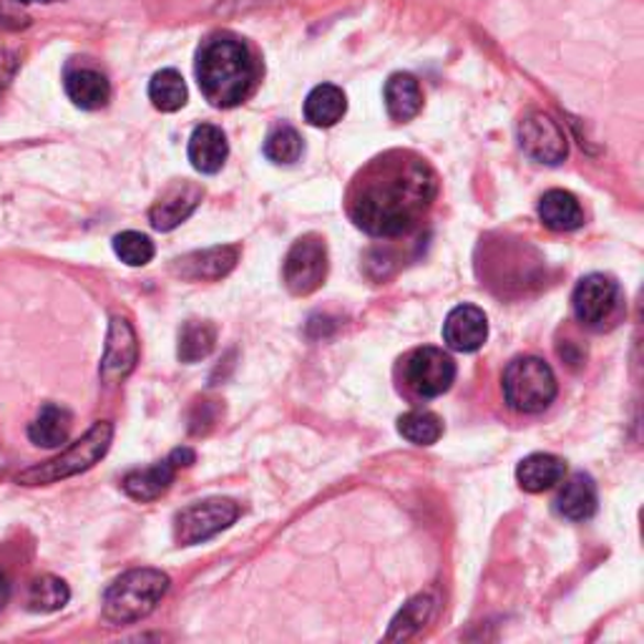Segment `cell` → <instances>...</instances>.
<instances>
[{"label":"cell","instance_id":"1","mask_svg":"<svg viewBox=\"0 0 644 644\" xmlns=\"http://www.w3.org/2000/svg\"><path fill=\"white\" fill-rule=\"evenodd\" d=\"M436 191V174L421 156L388 152L373 159L353 181L347 212L373 237H400L423 220Z\"/></svg>","mask_w":644,"mask_h":644},{"label":"cell","instance_id":"2","mask_svg":"<svg viewBox=\"0 0 644 644\" xmlns=\"http://www.w3.org/2000/svg\"><path fill=\"white\" fill-rule=\"evenodd\" d=\"M259 68L245 41L232 33H214L197 54V81L204 99L216 109H232L255 91Z\"/></svg>","mask_w":644,"mask_h":644},{"label":"cell","instance_id":"3","mask_svg":"<svg viewBox=\"0 0 644 644\" xmlns=\"http://www.w3.org/2000/svg\"><path fill=\"white\" fill-rule=\"evenodd\" d=\"M169 589L167 574L132 569L119 577L103 597V617L114 624H132L149 617Z\"/></svg>","mask_w":644,"mask_h":644},{"label":"cell","instance_id":"4","mask_svg":"<svg viewBox=\"0 0 644 644\" xmlns=\"http://www.w3.org/2000/svg\"><path fill=\"white\" fill-rule=\"evenodd\" d=\"M111 438H114V425L107 421L93 423L81 438L64 451V454H58L51 460H43L38 466L25 468L15 481L23 486H46L64 481L68 476L89 471L93 464H99V460L107 456Z\"/></svg>","mask_w":644,"mask_h":644},{"label":"cell","instance_id":"5","mask_svg":"<svg viewBox=\"0 0 644 644\" xmlns=\"http://www.w3.org/2000/svg\"><path fill=\"white\" fill-rule=\"evenodd\" d=\"M503 396L519 413H542L554 403L556 378L549 363L524 355L509 363L503 373Z\"/></svg>","mask_w":644,"mask_h":644},{"label":"cell","instance_id":"6","mask_svg":"<svg viewBox=\"0 0 644 644\" xmlns=\"http://www.w3.org/2000/svg\"><path fill=\"white\" fill-rule=\"evenodd\" d=\"M240 517V507L232 499H207L181 509L174 519V538L179 546H195L230 529Z\"/></svg>","mask_w":644,"mask_h":644},{"label":"cell","instance_id":"7","mask_svg":"<svg viewBox=\"0 0 644 644\" xmlns=\"http://www.w3.org/2000/svg\"><path fill=\"white\" fill-rule=\"evenodd\" d=\"M408 388L421 398H438L454 386L456 363L441 347H418L403 365Z\"/></svg>","mask_w":644,"mask_h":644},{"label":"cell","instance_id":"8","mask_svg":"<svg viewBox=\"0 0 644 644\" xmlns=\"http://www.w3.org/2000/svg\"><path fill=\"white\" fill-rule=\"evenodd\" d=\"M285 285L292 295H310L325 282L327 247L315 234L298 240L285 259Z\"/></svg>","mask_w":644,"mask_h":644},{"label":"cell","instance_id":"9","mask_svg":"<svg viewBox=\"0 0 644 644\" xmlns=\"http://www.w3.org/2000/svg\"><path fill=\"white\" fill-rule=\"evenodd\" d=\"M622 292L612 277L607 275H587L571 295L574 318L587 327H604V322L612 320L620 310Z\"/></svg>","mask_w":644,"mask_h":644},{"label":"cell","instance_id":"10","mask_svg":"<svg viewBox=\"0 0 644 644\" xmlns=\"http://www.w3.org/2000/svg\"><path fill=\"white\" fill-rule=\"evenodd\" d=\"M519 144L538 164H559L567 159L569 152L562 126L544 111H531L521 119Z\"/></svg>","mask_w":644,"mask_h":644},{"label":"cell","instance_id":"11","mask_svg":"<svg viewBox=\"0 0 644 644\" xmlns=\"http://www.w3.org/2000/svg\"><path fill=\"white\" fill-rule=\"evenodd\" d=\"M240 259V247H209L202 252H191L179 259H174V275L189 282H216L227 277Z\"/></svg>","mask_w":644,"mask_h":644},{"label":"cell","instance_id":"12","mask_svg":"<svg viewBox=\"0 0 644 644\" xmlns=\"http://www.w3.org/2000/svg\"><path fill=\"white\" fill-rule=\"evenodd\" d=\"M138 343L134 327L124 318H114L109 325L107 351L101 360V378L107 382L124 380L136 368Z\"/></svg>","mask_w":644,"mask_h":644},{"label":"cell","instance_id":"13","mask_svg":"<svg viewBox=\"0 0 644 644\" xmlns=\"http://www.w3.org/2000/svg\"><path fill=\"white\" fill-rule=\"evenodd\" d=\"M489 337V320L476 304H458L443 322V341L456 353H476Z\"/></svg>","mask_w":644,"mask_h":644},{"label":"cell","instance_id":"14","mask_svg":"<svg viewBox=\"0 0 644 644\" xmlns=\"http://www.w3.org/2000/svg\"><path fill=\"white\" fill-rule=\"evenodd\" d=\"M202 197H204L202 187L191 185V181H179V185L169 187L162 195L159 202L152 207L149 212L152 227L159 232H169L174 227H179V224L199 207Z\"/></svg>","mask_w":644,"mask_h":644},{"label":"cell","instance_id":"15","mask_svg":"<svg viewBox=\"0 0 644 644\" xmlns=\"http://www.w3.org/2000/svg\"><path fill=\"white\" fill-rule=\"evenodd\" d=\"M227 136H224L220 126L202 124L195 129V134L189 138V162L197 171L216 174L227 162Z\"/></svg>","mask_w":644,"mask_h":644},{"label":"cell","instance_id":"16","mask_svg":"<svg viewBox=\"0 0 644 644\" xmlns=\"http://www.w3.org/2000/svg\"><path fill=\"white\" fill-rule=\"evenodd\" d=\"M64 86L68 99H71L78 109L86 111L107 107L111 99L109 78L101 71H96V68H71V71H66Z\"/></svg>","mask_w":644,"mask_h":644},{"label":"cell","instance_id":"17","mask_svg":"<svg viewBox=\"0 0 644 644\" xmlns=\"http://www.w3.org/2000/svg\"><path fill=\"white\" fill-rule=\"evenodd\" d=\"M556 511L569 521H587L597 511V484L587 474L571 476L556 499Z\"/></svg>","mask_w":644,"mask_h":644},{"label":"cell","instance_id":"18","mask_svg":"<svg viewBox=\"0 0 644 644\" xmlns=\"http://www.w3.org/2000/svg\"><path fill=\"white\" fill-rule=\"evenodd\" d=\"M567 474V464L559 456L552 454H534L524 458L517 468V478L521 489L529 493H542L554 489Z\"/></svg>","mask_w":644,"mask_h":644},{"label":"cell","instance_id":"19","mask_svg":"<svg viewBox=\"0 0 644 644\" xmlns=\"http://www.w3.org/2000/svg\"><path fill=\"white\" fill-rule=\"evenodd\" d=\"M538 216L554 232H571L585 224V212H581L577 197L564 189L546 191L542 202H538Z\"/></svg>","mask_w":644,"mask_h":644},{"label":"cell","instance_id":"20","mask_svg":"<svg viewBox=\"0 0 644 644\" xmlns=\"http://www.w3.org/2000/svg\"><path fill=\"white\" fill-rule=\"evenodd\" d=\"M71 413L60 406H43L41 413L29 425V438L41 448H60L71 436Z\"/></svg>","mask_w":644,"mask_h":644},{"label":"cell","instance_id":"21","mask_svg":"<svg viewBox=\"0 0 644 644\" xmlns=\"http://www.w3.org/2000/svg\"><path fill=\"white\" fill-rule=\"evenodd\" d=\"M174 476H177V466L171 464V458L159 460V464L149 468H138V471L126 474L124 491L136 501H154L169 491Z\"/></svg>","mask_w":644,"mask_h":644},{"label":"cell","instance_id":"22","mask_svg":"<svg viewBox=\"0 0 644 644\" xmlns=\"http://www.w3.org/2000/svg\"><path fill=\"white\" fill-rule=\"evenodd\" d=\"M423 107V93L411 74H393L386 84V109L393 121H411Z\"/></svg>","mask_w":644,"mask_h":644},{"label":"cell","instance_id":"23","mask_svg":"<svg viewBox=\"0 0 644 644\" xmlns=\"http://www.w3.org/2000/svg\"><path fill=\"white\" fill-rule=\"evenodd\" d=\"M345 93L333 84H322L312 89L308 101H304V119L312 126H335L345 116Z\"/></svg>","mask_w":644,"mask_h":644},{"label":"cell","instance_id":"24","mask_svg":"<svg viewBox=\"0 0 644 644\" xmlns=\"http://www.w3.org/2000/svg\"><path fill=\"white\" fill-rule=\"evenodd\" d=\"M433 609H436V599H433L431 595H418L403 609H400L393 624H390L386 640L388 642H406V640L415 637V634L431 622Z\"/></svg>","mask_w":644,"mask_h":644},{"label":"cell","instance_id":"25","mask_svg":"<svg viewBox=\"0 0 644 644\" xmlns=\"http://www.w3.org/2000/svg\"><path fill=\"white\" fill-rule=\"evenodd\" d=\"M216 345V327L207 320H189L179 333L177 355L181 363L204 360Z\"/></svg>","mask_w":644,"mask_h":644},{"label":"cell","instance_id":"26","mask_svg":"<svg viewBox=\"0 0 644 644\" xmlns=\"http://www.w3.org/2000/svg\"><path fill=\"white\" fill-rule=\"evenodd\" d=\"M149 99L159 111H179L187 103V84L179 71L174 68H164L156 74L149 84Z\"/></svg>","mask_w":644,"mask_h":644},{"label":"cell","instance_id":"27","mask_svg":"<svg viewBox=\"0 0 644 644\" xmlns=\"http://www.w3.org/2000/svg\"><path fill=\"white\" fill-rule=\"evenodd\" d=\"M398 433L415 446H433L443 436V423L431 411H411L398 418Z\"/></svg>","mask_w":644,"mask_h":644},{"label":"cell","instance_id":"28","mask_svg":"<svg viewBox=\"0 0 644 644\" xmlns=\"http://www.w3.org/2000/svg\"><path fill=\"white\" fill-rule=\"evenodd\" d=\"M68 597H71V591H68L66 581L56 577H41L31 585L29 607L33 612H56V609L66 607Z\"/></svg>","mask_w":644,"mask_h":644},{"label":"cell","instance_id":"29","mask_svg":"<svg viewBox=\"0 0 644 644\" xmlns=\"http://www.w3.org/2000/svg\"><path fill=\"white\" fill-rule=\"evenodd\" d=\"M265 156L275 164H295L302 156V138L292 126H277L265 142Z\"/></svg>","mask_w":644,"mask_h":644},{"label":"cell","instance_id":"30","mask_svg":"<svg viewBox=\"0 0 644 644\" xmlns=\"http://www.w3.org/2000/svg\"><path fill=\"white\" fill-rule=\"evenodd\" d=\"M114 252L121 263H126L129 267H144L152 263L154 245L142 232H121L114 237Z\"/></svg>","mask_w":644,"mask_h":644},{"label":"cell","instance_id":"31","mask_svg":"<svg viewBox=\"0 0 644 644\" xmlns=\"http://www.w3.org/2000/svg\"><path fill=\"white\" fill-rule=\"evenodd\" d=\"M15 71H19V58L11 51H0V89L13 81Z\"/></svg>","mask_w":644,"mask_h":644},{"label":"cell","instance_id":"32","mask_svg":"<svg viewBox=\"0 0 644 644\" xmlns=\"http://www.w3.org/2000/svg\"><path fill=\"white\" fill-rule=\"evenodd\" d=\"M29 25V19L21 13L11 11L8 5H0V31H19V29H25Z\"/></svg>","mask_w":644,"mask_h":644},{"label":"cell","instance_id":"33","mask_svg":"<svg viewBox=\"0 0 644 644\" xmlns=\"http://www.w3.org/2000/svg\"><path fill=\"white\" fill-rule=\"evenodd\" d=\"M169 458H171L174 466L181 468V466H191V464H195L197 456H195V451H191V448H177Z\"/></svg>","mask_w":644,"mask_h":644},{"label":"cell","instance_id":"34","mask_svg":"<svg viewBox=\"0 0 644 644\" xmlns=\"http://www.w3.org/2000/svg\"><path fill=\"white\" fill-rule=\"evenodd\" d=\"M8 595H11V587H8V579L3 577V574H0V609L5 607Z\"/></svg>","mask_w":644,"mask_h":644},{"label":"cell","instance_id":"35","mask_svg":"<svg viewBox=\"0 0 644 644\" xmlns=\"http://www.w3.org/2000/svg\"><path fill=\"white\" fill-rule=\"evenodd\" d=\"M15 3H58V0H15Z\"/></svg>","mask_w":644,"mask_h":644}]
</instances>
